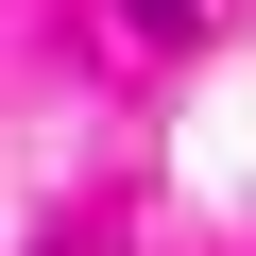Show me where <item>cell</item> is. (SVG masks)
<instances>
[{
  "label": "cell",
  "mask_w": 256,
  "mask_h": 256,
  "mask_svg": "<svg viewBox=\"0 0 256 256\" xmlns=\"http://www.w3.org/2000/svg\"><path fill=\"white\" fill-rule=\"evenodd\" d=\"M154 18H171V0H154Z\"/></svg>",
  "instance_id": "obj_1"
}]
</instances>
